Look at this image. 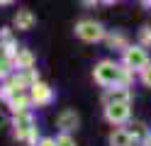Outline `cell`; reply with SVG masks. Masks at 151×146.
<instances>
[{
  "instance_id": "1",
  "label": "cell",
  "mask_w": 151,
  "mask_h": 146,
  "mask_svg": "<svg viewBox=\"0 0 151 146\" xmlns=\"http://www.w3.org/2000/svg\"><path fill=\"white\" fill-rule=\"evenodd\" d=\"M110 141H112V146H132V134H127V132H115Z\"/></svg>"
},
{
  "instance_id": "2",
  "label": "cell",
  "mask_w": 151,
  "mask_h": 146,
  "mask_svg": "<svg viewBox=\"0 0 151 146\" xmlns=\"http://www.w3.org/2000/svg\"><path fill=\"white\" fill-rule=\"evenodd\" d=\"M107 117H110L112 122L124 119V117H127V107H124V105H115V107H110V110H107Z\"/></svg>"
},
{
  "instance_id": "3",
  "label": "cell",
  "mask_w": 151,
  "mask_h": 146,
  "mask_svg": "<svg viewBox=\"0 0 151 146\" xmlns=\"http://www.w3.org/2000/svg\"><path fill=\"white\" fill-rule=\"evenodd\" d=\"M100 68H102V71L98 73V78H100L102 83H110V81H115V78H117V71H115V68H112L110 63H105V66H100Z\"/></svg>"
},
{
  "instance_id": "4",
  "label": "cell",
  "mask_w": 151,
  "mask_h": 146,
  "mask_svg": "<svg viewBox=\"0 0 151 146\" xmlns=\"http://www.w3.org/2000/svg\"><path fill=\"white\" fill-rule=\"evenodd\" d=\"M127 61H129L132 66H141V63L146 61V58H144V54H141L139 49H137V51H129V54H127Z\"/></svg>"
},
{
  "instance_id": "5",
  "label": "cell",
  "mask_w": 151,
  "mask_h": 146,
  "mask_svg": "<svg viewBox=\"0 0 151 146\" xmlns=\"http://www.w3.org/2000/svg\"><path fill=\"white\" fill-rule=\"evenodd\" d=\"M61 124H63V129H73V127L78 124V117H76V114H63L61 117Z\"/></svg>"
},
{
  "instance_id": "6",
  "label": "cell",
  "mask_w": 151,
  "mask_h": 146,
  "mask_svg": "<svg viewBox=\"0 0 151 146\" xmlns=\"http://www.w3.org/2000/svg\"><path fill=\"white\" fill-rule=\"evenodd\" d=\"M83 37L93 39V37H100V32H98V27H93V24H83Z\"/></svg>"
},
{
  "instance_id": "7",
  "label": "cell",
  "mask_w": 151,
  "mask_h": 146,
  "mask_svg": "<svg viewBox=\"0 0 151 146\" xmlns=\"http://www.w3.org/2000/svg\"><path fill=\"white\" fill-rule=\"evenodd\" d=\"M144 81H146V85H151V68H146V73H144Z\"/></svg>"
},
{
  "instance_id": "8",
  "label": "cell",
  "mask_w": 151,
  "mask_h": 146,
  "mask_svg": "<svg viewBox=\"0 0 151 146\" xmlns=\"http://www.w3.org/2000/svg\"><path fill=\"white\" fill-rule=\"evenodd\" d=\"M59 146H73V144H71V139H66V136H63V139L59 141Z\"/></svg>"
},
{
  "instance_id": "9",
  "label": "cell",
  "mask_w": 151,
  "mask_h": 146,
  "mask_svg": "<svg viewBox=\"0 0 151 146\" xmlns=\"http://www.w3.org/2000/svg\"><path fill=\"white\" fill-rule=\"evenodd\" d=\"M42 146H54V144H51V141H44V144H42Z\"/></svg>"
}]
</instances>
